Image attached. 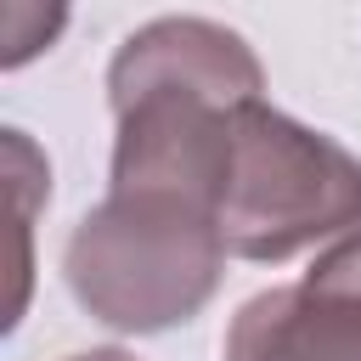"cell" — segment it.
<instances>
[{"instance_id": "4", "label": "cell", "mask_w": 361, "mask_h": 361, "mask_svg": "<svg viewBox=\"0 0 361 361\" xmlns=\"http://www.w3.org/2000/svg\"><path fill=\"white\" fill-rule=\"evenodd\" d=\"M62 361H135V355L118 350V344H102V350H73V355H62Z\"/></svg>"}, {"instance_id": "1", "label": "cell", "mask_w": 361, "mask_h": 361, "mask_svg": "<svg viewBox=\"0 0 361 361\" xmlns=\"http://www.w3.org/2000/svg\"><path fill=\"white\" fill-rule=\"evenodd\" d=\"M226 259L220 220L203 203L180 192L107 186V197L68 231L62 282L90 322L141 338L192 322L214 299Z\"/></svg>"}, {"instance_id": "3", "label": "cell", "mask_w": 361, "mask_h": 361, "mask_svg": "<svg viewBox=\"0 0 361 361\" xmlns=\"http://www.w3.org/2000/svg\"><path fill=\"white\" fill-rule=\"evenodd\" d=\"M220 361H361V288L305 271L237 305Z\"/></svg>"}, {"instance_id": "2", "label": "cell", "mask_w": 361, "mask_h": 361, "mask_svg": "<svg viewBox=\"0 0 361 361\" xmlns=\"http://www.w3.org/2000/svg\"><path fill=\"white\" fill-rule=\"evenodd\" d=\"M350 231H361V158L265 96L243 102L231 118V169L220 192L226 254L282 265Z\"/></svg>"}]
</instances>
